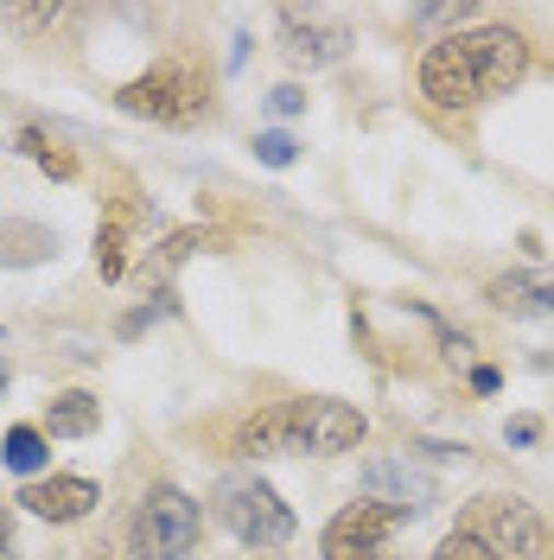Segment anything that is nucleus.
Instances as JSON below:
<instances>
[{
    "label": "nucleus",
    "instance_id": "12",
    "mask_svg": "<svg viewBox=\"0 0 554 560\" xmlns=\"http://www.w3.org/2000/svg\"><path fill=\"white\" fill-rule=\"evenodd\" d=\"M103 427V401L90 395V388H65V395H51L45 401V440H90Z\"/></svg>",
    "mask_w": 554,
    "mask_h": 560
},
{
    "label": "nucleus",
    "instance_id": "18",
    "mask_svg": "<svg viewBox=\"0 0 554 560\" xmlns=\"http://www.w3.org/2000/svg\"><path fill=\"white\" fill-rule=\"evenodd\" d=\"M255 160H262V166H275V173H287V166L300 160V140L280 135V128H268V135H255Z\"/></svg>",
    "mask_w": 554,
    "mask_h": 560
},
{
    "label": "nucleus",
    "instance_id": "15",
    "mask_svg": "<svg viewBox=\"0 0 554 560\" xmlns=\"http://www.w3.org/2000/svg\"><path fill=\"white\" fill-rule=\"evenodd\" d=\"M20 153H26V160H33L38 173H51V178H77L83 173V166H77V153H70V147H58V140L45 135V128H33V121H26V128H20Z\"/></svg>",
    "mask_w": 554,
    "mask_h": 560
},
{
    "label": "nucleus",
    "instance_id": "25",
    "mask_svg": "<svg viewBox=\"0 0 554 560\" xmlns=\"http://www.w3.org/2000/svg\"><path fill=\"white\" fill-rule=\"evenodd\" d=\"M7 383H13V370H7V357H0V395H7Z\"/></svg>",
    "mask_w": 554,
    "mask_h": 560
},
{
    "label": "nucleus",
    "instance_id": "5",
    "mask_svg": "<svg viewBox=\"0 0 554 560\" xmlns=\"http://www.w3.org/2000/svg\"><path fill=\"white\" fill-rule=\"evenodd\" d=\"M205 535V510L178 485H153L135 510V555L140 560H185Z\"/></svg>",
    "mask_w": 554,
    "mask_h": 560
},
{
    "label": "nucleus",
    "instance_id": "10",
    "mask_svg": "<svg viewBox=\"0 0 554 560\" xmlns=\"http://www.w3.org/2000/svg\"><path fill=\"white\" fill-rule=\"evenodd\" d=\"M96 503H103L96 478H77V471L33 478V485L20 490V510H26V516H38V523H83Z\"/></svg>",
    "mask_w": 554,
    "mask_h": 560
},
{
    "label": "nucleus",
    "instance_id": "13",
    "mask_svg": "<svg viewBox=\"0 0 554 560\" xmlns=\"http://www.w3.org/2000/svg\"><path fill=\"white\" fill-rule=\"evenodd\" d=\"M236 453H243V458L293 453V440H287V401H268V408H255V415L236 427Z\"/></svg>",
    "mask_w": 554,
    "mask_h": 560
},
{
    "label": "nucleus",
    "instance_id": "4",
    "mask_svg": "<svg viewBox=\"0 0 554 560\" xmlns=\"http://www.w3.org/2000/svg\"><path fill=\"white\" fill-rule=\"evenodd\" d=\"M459 528L485 548L490 560H542L549 555V523L535 516V503H522L510 490H485L465 503Z\"/></svg>",
    "mask_w": 554,
    "mask_h": 560
},
{
    "label": "nucleus",
    "instance_id": "9",
    "mask_svg": "<svg viewBox=\"0 0 554 560\" xmlns=\"http://www.w3.org/2000/svg\"><path fill=\"white\" fill-rule=\"evenodd\" d=\"M363 490H370V503H389L395 516H420V510L440 503V485L427 471H415L408 458H370L363 465Z\"/></svg>",
    "mask_w": 554,
    "mask_h": 560
},
{
    "label": "nucleus",
    "instance_id": "7",
    "mask_svg": "<svg viewBox=\"0 0 554 560\" xmlns=\"http://www.w3.org/2000/svg\"><path fill=\"white\" fill-rule=\"evenodd\" d=\"M395 510L389 503H345L332 523H325V535H319V555L325 560H402L395 548H389V535H395Z\"/></svg>",
    "mask_w": 554,
    "mask_h": 560
},
{
    "label": "nucleus",
    "instance_id": "11",
    "mask_svg": "<svg viewBox=\"0 0 554 560\" xmlns=\"http://www.w3.org/2000/svg\"><path fill=\"white\" fill-rule=\"evenodd\" d=\"M490 306H504V313H554V261L542 268H517V275H497L485 287Z\"/></svg>",
    "mask_w": 554,
    "mask_h": 560
},
{
    "label": "nucleus",
    "instance_id": "14",
    "mask_svg": "<svg viewBox=\"0 0 554 560\" xmlns=\"http://www.w3.org/2000/svg\"><path fill=\"white\" fill-rule=\"evenodd\" d=\"M0 465L20 471V478H38V471L51 465V440H45L38 427H13V433L0 440Z\"/></svg>",
    "mask_w": 554,
    "mask_h": 560
},
{
    "label": "nucleus",
    "instance_id": "3",
    "mask_svg": "<svg viewBox=\"0 0 554 560\" xmlns=\"http://www.w3.org/2000/svg\"><path fill=\"white\" fill-rule=\"evenodd\" d=\"M210 510H217V523L230 528L243 548H287L293 541V510L280 503V490L268 478H255V471H230L223 485L210 490Z\"/></svg>",
    "mask_w": 554,
    "mask_h": 560
},
{
    "label": "nucleus",
    "instance_id": "1",
    "mask_svg": "<svg viewBox=\"0 0 554 560\" xmlns=\"http://www.w3.org/2000/svg\"><path fill=\"white\" fill-rule=\"evenodd\" d=\"M529 77V38L517 26H472V33H447L420 51L415 83L420 96L447 115H465V108L490 103L504 90H517Z\"/></svg>",
    "mask_w": 554,
    "mask_h": 560
},
{
    "label": "nucleus",
    "instance_id": "21",
    "mask_svg": "<svg viewBox=\"0 0 554 560\" xmlns=\"http://www.w3.org/2000/svg\"><path fill=\"white\" fill-rule=\"evenodd\" d=\"M307 108V90L300 83H280V90H268V115H300Z\"/></svg>",
    "mask_w": 554,
    "mask_h": 560
},
{
    "label": "nucleus",
    "instance_id": "23",
    "mask_svg": "<svg viewBox=\"0 0 554 560\" xmlns=\"http://www.w3.org/2000/svg\"><path fill=\"white\" fill-rule=\"evenodd\" d=\"M472 388L478 395H497V370H472Z\"/></svg>",
    "mask_w": 554,
    "mask_h": 560
},
{
    "label": "nucleus",
    "instance_id": "24",
    "mask_svg": "<svg viewBox=\"0 0 554 560\" xmlns=\"http://www.w3.org/2000/svg\"><path fill=\"white\" fill-rule=\"evenodd\" d=\"M7 548H13V523H7V516H0V555H7Z\"/></svg>",
    "mask_w": 554,
    "mask_h": 560
},
{
    "label": "nucleus",
    "instance_id": "20",
    "mask_svg": "<svg viewBox=\"0 0 554 560\" xmlns=\"http://www.w3.org/2000/svg\"><path fill=\"white\" fill-rule=\"evenodd\" d=\"M166 313H173V293H160V300H147L140 313H128V318H122V338H140V331H147L153 318H166Z\"/></svg>",
    "mask_w": 554,
    "mask_h": 560
},
{
    "label": "nucleus",
    "instance_id": "17",
    "mask_svg": "<svg viewBox=\"0 0 554 560\" xmlns=\"http://www.w3.org/2000/svg\"><path fill=\"white\" fill-rule=\"evenodd\" d=\"M96 275L103 280L128 275V217H122V210H108L103 230H96Z\"/></svg>",
    "mask_w": 554,
    "mask_h": 560
},
{
    "label": "nucleus",
    "instance_id": "2",
    "mask_svg": "<svg viewBox=\"0 0 554 560\" xmlns=\"http://www.w3.org/2000/svg\"><path fill=\"white\" fill-rule=\"evenodd\" d=\"M115 103L128 108V115H140V121L198 128V121L210 115V83H205V70L192 65V58H166V65L140 70L135 83H122Z\"/></svg>",
    "mask_w": 554,
    "mask_h": 560
},
{
    "label": "nucleus",
    "instance_id": "6",
    "mask_svg": "<svg viewBox=\"0 0 554 560\" xmlns=\"http://www.w3.org/2000/svg\"><path fill=\"white\" fill-rule=\"evenodd\" d=\"M370 433V420L357 415L350 401H332V395H307V401H287V440L293 453L332 458V453H357Z\"/></svg>",
    "mask_w": 554,
    "mask_h": 560
},
{
    "label": "nucleus",
    "instance_id": "22",
    "mask_svg": "<svg viewBox=\"0 0 554 560\" xmlns=\"http://www.w3.org/2000/svg\"><path fill=\"white\" fill-rule=\"evenodd\" d=\"M510 440H517V446H535V440H542V427H535V420H510Z\"/></svg>",
    "mask_w": 554,
    "mask_h": 560
},
{
    "label": "nucleus",
    "instance_id": "16",
    "mask_svg": "<svg viewBox=\"0 0 554 560\" xmlns=\"http://www.w3.org/2000/svg\"><path fill=\"white\" fill-rule=\"evenodd\" d=\"M58 248L51 230H38V223H0V261L7 268H26V261H45Z\"/></svg>",
    "mask_w": 554,
    "mask_h": 560
},
{
    "label": "nucleus",
    "instance_id": "8",
    "mask_svg": "<svg viewBox=\"0 0 554 560\" xmlns=\"http://www.w3.org/2000/svg\"><path fill=\"white\" fill-rule=\"evenodd\" d=\"M275 33H280V58L300 70H325L350 51V26L332 20V13H319V7H280Z\"/></svg>",
    "mask_w": 554,
    "mask_h": 560
},
{
    "label": "nucleus",
    "instance_id": "19",
    "mask_svg": "<svg viewBox=\"0 0 554 560\" xmlns=\"http://www.w3.org/2000/svg\"><path fill=\"white\" fill-rule=\"evenodd\" d=\"M427 560H490V555L478 548V541H472V535H465V528H452V535H447V541H440V548H434Z\"/></svg>",
    "mask_w": 554,
    "mask_h": 560
}]
</instances>
